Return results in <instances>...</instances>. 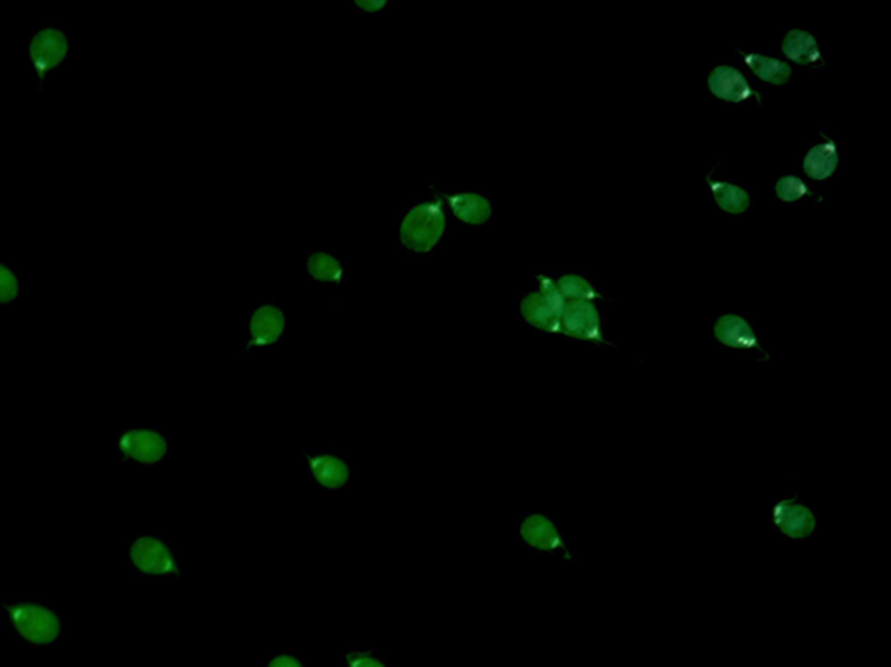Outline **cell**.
Instances as JSON below:
<instances>
[{
    "instance_id": "1",
    "label": "cell",
    "mask_w": 891,
    "mask_h": 667,
    "mask_svg": "<svg viewBox=\"0 0 891 667\" xmlns=\"http://www.w3.org/2000/svg\"><path fill=\"white\" fill-rule=\"evenodd\" d=\"M8 619L9 628L18 639L33 648H55L65 638V614L55 605L33 598L0 604Z\"/></svg>"
},
{
    "instance_id": "2",
    "label": "cell",
    "mask_w": 891,
    "mask_h": 667,
    "mask_svg": "<svg viewBox=\"0 0 891 667\" xmlns=\"http://www.w3.org/2000/svg\"><path fill=\"white\" fill-rule=\"evenodd\" d=\"M27 56L36 76L37 91L42 92L49 77L58 72L72 56V36L57 21L48 20L30 33Z\"/></svg>"
},
{
    "instance_id": "3",
    "label": "cell",
    "mask_w": 891,
    "mask_h": 667,
    "mask_svg": "<svg viewBox=\"0 0 891 667\" xmlns=\"http://www.w3.org/2000/svg\"><path fill=\"white\" fill-rule=\"evenodd\" d=\"M446 233V215L440 199L422 200L400 219V246L415 255H432Z\"/></svg>"
},
{
    "instance_id": "4",
    "label": "cell",
    "mask_w": 891,
    "mask_h": 667,
    "mask_svg": "<svg viewBox=\"0 0 891 667\" xmlns=\"http://www.w3.org/2000/svg\"><path fill=\"white\" fill-rule=\"evenodd\" d=\"M120 462L159 468L171 456V437L156 426H122L113 438Z\"/></svg>"
},
{
    "instance_id": "5",
    "label": "cell",
    "mask_w": 891,
    "mask_h": 667,
    "mask_svg": "<svg viewBox=\"0 0 891 667\" xmlns=\"http://www.w3.org/2000/svg\"><path fill=\"white\" fill-rule=\"evenodd\" d=\"M128 564L132 573L141 577H171L180 580L184 576L177 549L165 537L156 534H141L129 542Z\"/></svg>"
},
{
    "instance_id": "6",
    "label": "cell",
    "mask_w": 891,
    "mask_h": 667,
    "mask_svg": "<svg viewBox=\"0 0 891 667\" xmlns=\"http://www.w3.org/2000/svg\"><path fill=\"white\" fill-rule=\"evenodd\" d=\"M603 327V313L596 302L592 301L568 302L563 318H561V334L564 338L592 342L601 348H613L616 345L604 338Z\"/></svg>"
},
{
    "instance_id": "7",
    "label": "cell",
    "mask_w": 891,
    "mask_h": 667,
    "mask_svg": "<svg viewBox=\"0 0 891 667\" xmlns=\"http://www.w3.org/2000/svg\"><path fill=\"white\" fill-rule=\"evenodd\" d=\"M773 527L779 534L791 540H806L815 536L819 517L810 506L804 505L798 496L782 497L776 500L770 511Z\"/></svg>"
},
{
    "instance_id": "8",
    "label": "cell",
    "mask_w": 891,
    "mask_h": 667,
    "mask_svg": "<svg viewBox=\"0 0 891 667\" xmlns=\"http://www.w3.org/2000/svg\"><path fill=\"white\" fill-rule=\"evenodd\" d=\"M714 338L726 350L755 351L758 360H770V354L745 317L736 313L720 315L714 323Z\"/></svg>"
},
{
    "instance_id": "9",
    "label": "cell",
    "mask_w": 891,
    "mask_h": 667,
    "mask_svg": "<svg viewBox=\"0 0 891 667\" xmlns=\"http://www.w3.org/2000/svg\"><path fill=\"white\" fill-rule=\"evenodd\" d=\"M519 537L528 548L542 552H561L564 560L575 561L560 528L544 512H532L519 525Z\"/></svg>"
},
{
    "instance_id": "10",
    "label": "cell",
    "mask_w": 891,
    "mask_h": 667,
    "mask_svg": "<svg viewBox=\"0 0 891 667\" xmlns=\"http://www.w3.org/2000/svg\"><path fill=\"white\" fill-rule=\"evenodd\" d=\"M249 338L246 351L265 350L276 346L286 330V315L277 302L265 301L249 317Z\"/></svg>"
},
{
    "instance_id": "11",
    "label": "cell",
    "mask_w": 891,
    "mask_h": 667,
    "mask_svg": "<svg viewBox=\"0 0 891 667\" xmlns=\"http://www.w3.org/2000/svg\"><path fill=\"white\" fill-rule=\"evenodd\" d=\"M709 94L727 103H745L755 100L763 104V94L752 88L744 73L732 64H717L707 76Z\"/></svg>"
},
{
    "instance_id": "12",
    "label": "cell",
    "mask_w": 891,
    "mask_h": 667,
    "mask_svg": "<svg viewBox=\"0 0 891 667\" xmlns=\"http://www.w3.org/2000/svg\"><path fill=\"white\" fill-rule=\"evenodd\" d=\"M304 456L307 459L308 475L317 481L320 489L331 492L347 489L348 481L353 478V468L345 457L331 452H304Z\"/></svg>"
},
{
    "instance_id": "13",
    "label": "cell",
    "mask_w": 891,
    "mask_h": 667,
    "mask_svg": "<svg viewBox=\"0 0 891 667\" xmlns=\"http://www.w3.org/2000/svg\"><path fill=\"white\" fill-rule=\"evenodd\" d=\"M448 202L453 216L464 227L481 228L488 225L493 216L492 200L483 193H444L434 188Z\"/></svg>"
},
{
    "instance_id": "14",
    "label": "cell",
    "mask_w": 891,
    "mask_h": 667,
    "mask_svg": "<svg viewBox=\"0 0 891 667\" xmlns=\"http://www.w3.org/2000/svg\"><path fill=\"white\" fill-rule=\"evenodd\" d=\"M782 54L795 64L810 68V70H823L828 67L825 54L820 49L819 39L813 33L804 30H789L782 37Z\"/></svg>"
},
{
    "instance_id": "15",
    "label": "cell",
    "mask_w": 891,
    "mask_h": 667,
    "mask_svg": "<svg viewBox=\"0 0 891 667\" xmlns=\"http://www.w3.org/2000/svg\"><path fill=\"white\" fill-rule=\"evenodd\" d=\"M820 138L804 156L803 172L813 181H828L840 167V147L828 132H820Z\"/></svg>"
},
{
    "instance_id": "16",
    "label": "cell",
    "mask_w": 891,
    "mask_h": 667,
    "mask_svg": "<svg viewBox=\"0 0 891 667\" xmlns=\"http://www.w3.org/2000/svg\"><path fill=\"white\" fill-rule=\"evenodd\" d=\"M714 172L707 175L709 191H711L712 199L715 206L720 207L721 211L726 215L742 216L751 209L754 203V197L748 188L740 187V185L732 183V181H724V179H715Z\"/></svg>"
},
{
    "instance_id": "17",
    "label": "cell",
    "mask_w": 891,
    "mask_h": 667,
    "mask_svg": "<svg viewBox=\"0 0 891 667\" xmlns=\"http://www.w3.org/2000/svg\"><path fill=\"white\" fill-rule=\"evenodd\" d=\"M736 54H740L745 67L758 79L763 80L764 83H770V86H791L794 70L785 61L773 58L770 54H760V52L736 51Z\"/></svg>"
},
{
    "instance_id": "18",
    "label": "cell",
    "mask_w": 891,
    "mask_h": 667,
    "mask_svg": "<svg viewBox=\"0 0 891 667\" xmlns=\"http://www.w3.org/2000/svg\"><path fill=\"white\" fill-rule=\"evenodd\" d=\"M519 310L524 323H528L533 329L542 330L545 334H561L560 320L554 317L538 290L523 296Z\"/></svg>"
},
{
    "instance_id": "19",
    "label": "cell",
    "mask_w": 891,
    "mask_h": 667,
    "mask_svg": "<svg viewBox=\"0 0 891 667\" xmlns=\"http://www.w3.org/2000/svg\"><path fill=\"white\" fill-rule=\"evenodd\" d=\"M307 275L314 282L340 287L345 275L344 261L328 250H316L308 255Z\"/></svg>"
},
{
    "instance_id": "20",
    "label": "cell",
    "mask_w": 891,
    "mask_h": 667,
    "mask_svg": "<svg viewBox=\"0 0 891 667\" xmlns=\"http://www.w3.org/2000/svg\"><path fill=\"white\" fill-rule=\"evenodd\" d=\"M556 287L560 289L566 302L572 301H603L606 296L594 287V283L585 278L584 275L578 273H563L556 280Z\"/></svg>"
},
{
    "instance_id": "21",
    "label": "cell",
    "mask_w": 891,
    "mask_h": 667,
    "mask_svg": "<svg viewBox=\"0 0 891 667\" xmlns=\"http://www.w3.org/2000/svg\"><path fill=\"white\" fill-rule=\"evenodd\" d=\"M773 193H775L776 199L780 202H800L803 199H813L816 203L822 202V200L810 190L806 183H804L803 179L798 178V176H780L779 179L775 181V187H773Z\"/></svg>"
},
{
    "instance_id": "22",
    "label": "cell",
    "mask_w": 891,
    "mask_h": 667,
    "mask_svg": "<svg viewBox=\"0 0 891 667\" xmlns=\"http://www.w3.org/2000/svg\"><path fill=\"white\" fill-rule=\"evenodd\" d=\"M23 296V278L17 268L0 259V306L17 302Z\"/></svg>"
},
{
    "instance_id": "23",
    "label": "cell",
    "mask_w": 891,
    "mask_h": 667,
    "mask_svg": "<svg viewBox=\"0 0 891 667\" xmlns=\"http://www.w3.org/2000/svg\"><path fill=\"white\" fill-rule=\"evenodd\" d=\"M535 278L536 283H538V289L536 290H538L539 296L545 299L554 317L561 322V318H563L564 310H566V305H568V302H566V299L561 295L556 282H554L547 273H535Z\"/></svg>"
},
{
    "instance_id": "24",
    "label": "cell",
    "mask_w": 891,
    "mask_h": 667,
    "mask_svg": "<svg viewBox=\"0 0 891 667\" xmlns=\"http://www.w3.org/2000/svg\"><path fill=\"white\" fill-rule=\"evenodd\" d=\"M345 667H390L384 657L372 648H353L344 656Z\"/></svg>"
},
{
    "instance_id": "25",
    "label": "cell",
    "mask_w": 891,
    "mask_h": 667,
    "mask_svg": "<svg viewBox=\"0 0 891 667\" xmlns=\"http://www.w3.org/2000/svg\"><path fill=\"white\" fill-rule=\"evenodd\" d=\"M265 667H307L305 666L304 660L300 657L293 656V654H286V651H280V654H276V656L270 657V659L265 663Z\"/></svg>"
},
{
    "instance_id": "26",
    "label": "cell",
    "mask_w": 891,
    "mask_h": 667,
    "mask_svg": "<svg viewBox=\"0 0 891 667\" xmlns=\"http://www.w3.org/2000/svg\"><path fill=\"white\" fill-rule=\"evenodd\" d=\"M353 6L366 14H378L390 6V0H354Z\"/></svg>"
}]
</instances>
